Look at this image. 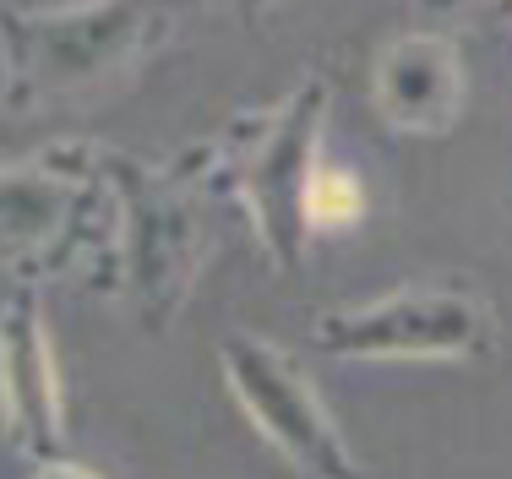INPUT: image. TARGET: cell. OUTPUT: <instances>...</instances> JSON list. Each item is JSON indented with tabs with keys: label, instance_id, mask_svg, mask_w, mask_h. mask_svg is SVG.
<instances>
[{
	"label": "cell",
	"instance_id": "obj_1",
	"mask_svg": "<svg viewBox=\"0 0 512 479\" xmlns=\"http://www.w3.org/2000/svg\"><path fill=\"white\" fill-rule=\"evenodd\" d=\"M180 0H71L0 11V66L11 109H50L142 71L175 33Z\"/></svg>",
	"mask_w": 512,
	"mask_h": 479
},
{
	"label": "cell",
	"instance_id": "obj_2",
	"mask_svg": "<svg viewBox=\"0 0 512 479\" xmlns=\"http://www.w3.org/2000/svg\"><path fill=\"white\" fill-rule=\"evenodd\" d=\"M327 77L300 82L267 115H246L213 137L197 153H186V164L175 169L180 186L191 191H224L240 196L256 218V235H262L267 256H273L284 273H295L306 262V186L316 175V142H322V120H327Z\"/></svg>",
	"mask_w": 512,
	"mask_h": 479
},
{
	"label": "cell",
	"instance_id": "obj_3",
	"mask_svg": "<svg viewBox=\"0 0 512 479\" xmlns=\"http://www.w3.org/2000/svg\"><path fill=\"white\" fill-rule=\"evenodd\" d=\"M311 343L333 360H480L496 343V322L463 289H398L316 316Z\"/></svg>",
	"mask_w": 512,
	"mask_h": 479
},
{
	"label": "cell",
	"instance_id": "obj_4",
	"mask_svg": "<svg viewBox=\"0 0 512 479\" xmlns=\"http://www.w3.org/2000/svg\"><path fill=\"white\" fill-rule=\"evenodd\" d=\"M99 180L115 196L120 218V267L131 278L142 316L158 327L169 311H180L191 278L202 267V224L191 202L180 196L175 175H153L137 158L99 153Z\"/></svg>",
	"mask_w": 512,
	"mask_h": 479
},
{
	"label": "cell",
	"instance_id": "obj_5",
	"mask_svg": "<svg viewBox=\"0 0 512 479\" xmlns=\"http://www.w3.org/2000/svg\"><path fill=\"white\" fill-rule=\"evenodd\" d=\"M218 365H224V376H229L235 403L251 414V425L306 479H365L355 452L338 436L333 414L322 409L316 387L295 365V354H284L267 338L235 333L218 349Z\"/></svg>",
	"mask_w": 512,
	"mask_h": 479
},
{
	"label": "cell",
	"instance_id": "obj_6",
	"mask_svg": "<svg viewBox=\"0 0 512 479\" xmlns=\"http://www.w3.org/2000/svg\"><path fill=\"white\" fill-rule=\"evenodd\" d=\"M0 414L6 436L33 463H55L66 447V403L50 349V327L33 294H11L0 311Z\"/></svg>",
	"mask_w": 512,
	"mask_h": 479
},
{
	"label": "cell",
	"instance_id": "obj_7",
	"mask_svg": "<svg viewBox=\"0 0 512 479\" xmlns=\"http://www.w3.org/2000/svg\"><path fill=\"white\" fill-rule=\"evenodd\" d=\"M371 88L387 126L436 137L463 115V55L442 33H404L376 55Z\"/></svg>",
	"mask_w": 512,
	"mask_h": 479
},
{
	"label": "cell",
	"instance_id": "obj_8",
	"mask_svg": "<svg viewBox=\"0 0 512 479\" xmlns=\"http://www.w3.org/2000/svg\"><path fill=\"white\" fill-rule=\"evenodd\" d=\"M88 240V191L71 169H17L0 175V256L6 262H71Z\"/></svg>",
	"mask_w": 512,
	"mask_h": 479
},
{
	"label": "cell",
	"instance_id": "obj_9",
	"mask_svg": "<svg viewBox=\"0 0 512 479\" xmlns=\"http://www.w3.org/2000/svg\"><path fill=\"white\" fill-rule=\"evenodd\" d=\"M365 213V191L349 169H327L316 164L311 186H306V229H349Z\"/></svg>",
	"mask_w": 512,
	"mask_h": 479
},
{
	"label": "cell",
	"instance_id": "obj_10",
	"mask_svg": "<svg viewBox=\"0 0 512 479\" xmlns=\"http://www.w3.org/2000/svg\"><path fill=\"white\" fill-rule=\"evenodd\" d=\"M33 479H99L88 469V463H66V458H55V463H39V474Z\"/></svg>",
	"mask_w": 512,
	"mask_h": 479
},
{
	"label": "cell",
	"instance_id": "obj_11",
	"mask_svg": "<svg viewBox=\"0 0 512 479\" xmlns=\"http://www.w3.org/2000/svg\"><path fill=\"white\" fill-rule=\"evenodd\" d=\"M420 11H431V17H453V11H463L469 0H414Z\"/></svg>",
	"mask_w": 512,
	"mask_h": 479
},
{
	"label": "cell",
	"instance_id": "obj_12",
	"mask_svg": "<svg viewBox=\"0 0 512 479\" xmlns=\"http://www.w3.org/2000/svg\"><path fill=\"white\" fill-rule=\"evenodd\" d=\"M251 6H262V0H251Z\"/></svg>",
	"mask_w": 512,
	"mask_h": 479
}]
</instances>
